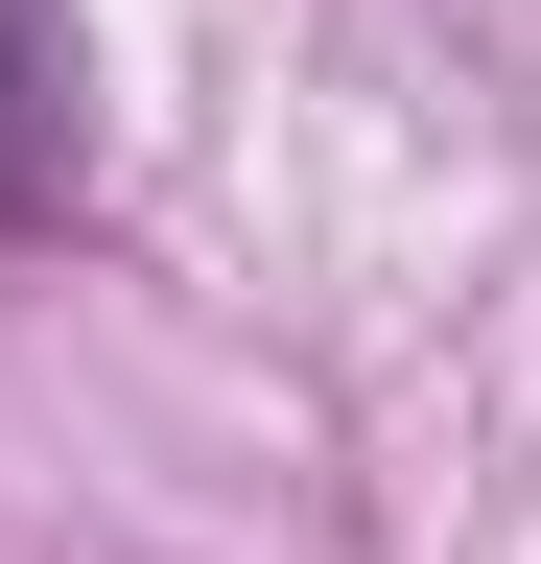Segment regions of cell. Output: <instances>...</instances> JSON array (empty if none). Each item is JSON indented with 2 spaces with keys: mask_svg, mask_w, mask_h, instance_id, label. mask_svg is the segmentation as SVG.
I'll return each mask as SVG.
<instances>
[{
  "mask_svg": "<svg viewBox=\"0 0 541 564\" xmlns=\"http://www.w3.org/2000/svg\"><path fill=\"white\" fill-rule=\"evenodd\" d=\"M72 188H95V47L72 0H0V236H72Z\"/></svg>",
  "mask_w": 541,
  "mask_h": 564,
  "instance_id": "1",
  "label": "cell"
}]
</instances>
